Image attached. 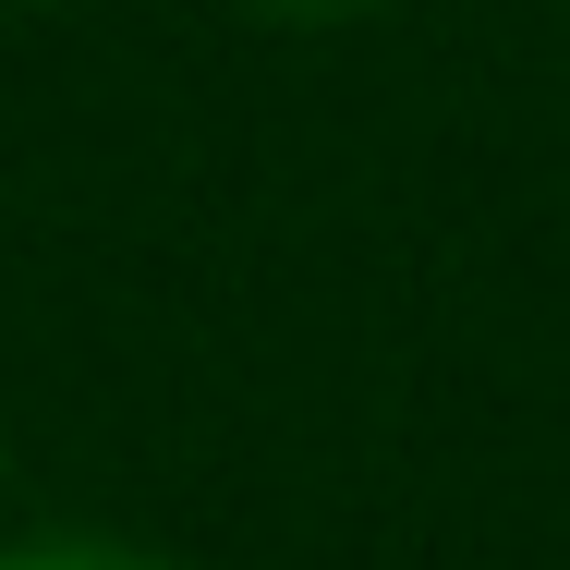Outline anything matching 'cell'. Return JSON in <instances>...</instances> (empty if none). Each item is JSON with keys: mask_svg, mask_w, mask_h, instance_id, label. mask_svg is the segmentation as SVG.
<instances>
[{"mask_svg": "<svg viewBox=\"0 0 570 570\" xmlns=\"http://www.w3.org/2000/svg\"><path fill=\"white\" fill-rule=\"evenodd\" d=\"M0 570H170V559H146L121 534H37V547H12Z\"/></svg>", "mask_w": 570, "mask_h": 570, "instance_id": "obj_1", "label": "cell"}, {"mask_svg": "<svg viewBox=\"0 0 570 570\" xmlns=\"http://www.w3.org/2000/svg\"><path fill=\"white\" fill-rule=\"evenodd\" d=\"M255 12H279V24H352V12H376V0H255Z\"/></svg>", "mask_w": 570, "mask_h": 570, "instance_id": "obj_2", "label": "cell"}]
</instances>
